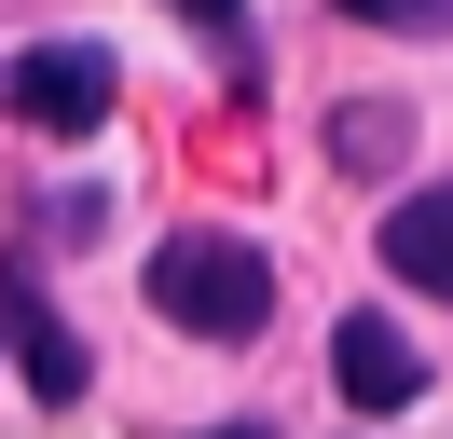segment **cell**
<instances>
[{"instance_id":"1","label":"cell","mask_w":453,"mask_h":439,"mask_svg":"<svg viewBox=\"0 0 453 439\" xmlns=\"http://www.w3.org/2000/svg\"><path fill=\"white\" fill-rule=\"evenodd\" d=\"M151 316L179 329V343H248L261 316H275V261L234 234H165L151 247Z\"/></svg>"},{"instance_id":"2","label":"cell","mask_w":453,"mask_h":439,"mask_svg":"<svg viewBox=\"0 0 453 439\" xmlns=\"http://www.w3.org/2000/svg\"><path fill=\"white\" fill-rule=\"evenodd\" d=\"M0 96H14V124H42V137H96L124 82H111V55H96V42H42V55L0 69Z\"/></svg>"},{"instance_id":"3","label":"cell","mask_w":453,"mask_h":439,"mask_svg":"<svg viewBox=\"0 0 453 439\" xmlns=\"http://www.w3.org/2000/svg\"><path fill=\"white\" fill-rule=\"evenodd\" d=\"M330 384H343L357 412H412V398H426V343H412L398 316H343V329H330Z\"/></svg>"},{"instance_id":"4","label":"cell","mask_w":453,"mask_h":439,"mask_svg":"<svg viewBox=\"0 0 453 439\" xmlns=\"http://www.w3.org/2000/svg\"><path fill=\"white\" fill-rule=\"evenodd\" d=\"M385 274L398 289H453V192H398L385 206Z\"/></svg>"},{"instance_id":"5","label":"cell","mask_w":453,"mask_h":439,"mask_svg":"<svg viewBox=\"0 0 453 439\" xmlns=\"http://www.w3.org/2000/svg\"><path fill=\"white\" fill-rule=\"evenodd\" d=\"M0 316H14V343H28V384H42V398H83V343L42 316V289H28L14 261H0Z\"/></svg>"},{"instance_id":"6","label":"cell","mask_w":453,"mask_h":439,"mask_svg":"<svg viewBox=\"0 0 453 439\" xmlns=\"http://www.w3.org/2000/svg\"><path fill=\"white\" fill-rule=\"evenodd\" d=\"M330 151H343V165H398V151H412V110H385V96H371V110H343V124H330Z\"/></svg>"},{"instance_id":"7","label":"cell","mask_w":453,"mask_h":439,"mask_svg":"<svg viewBox=\"0 0 453 439\" xmlns=\"http://www.w3.org/2000/svg\"><path fill=\"white\" fill-rule=\"evenodd\" d=\"M343 27H398V42H440L453 27V0H330Z\"/></svg>"},{"instance_id":"8","label":"cell","mask_w":453,"mask_h":439,"mask_svg":"<svg viewBox=\"0 0 453 439\" xmlns=\"http://www.w3.org/2000/svg\"><path fill=\"white\" fill-rule=\"evenodd\" d=\"M234 439H248V426H234Z\"/></svg>"}]
</instances>
